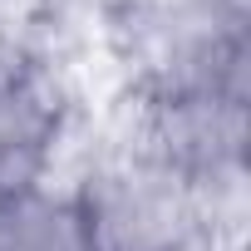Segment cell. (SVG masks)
<instances>
[{"instance_id":"2","label":"cell","mask_w":251,"mask_h":251,"mask_svg":"<svg viewBox=\"0 0 251 251\" xmlns=\"http://www.w3.org/2000/svg\"><path fill=\"white\" fill-rule=\"evenodd\" d=\"M59 148V103L15 64H0V207L45 187Z\"/></svg>"},{"instance_id":"3","label":"cell","mask_w":251,"mask_h":251,"mask_svg":"<svg viewBox=\"0 0 251 251\" xmlns=\"http://www.w3.org/2000/svg\"><path fill=\"white\" fill-rule=\"evenodd\" d=\"M0 251H84L79 217L69 197H50L45 187L0 207Z\"/></svg>"},{"instance_id":"1","label":"cell","mask_w":251,"mask_h":251,"mask_svg":"<svg viewBox=\"0 0 251 251\" xmlns=\"http://www.w3.org/2000/svg\"><path fill=\"white\" fill-rule=\"evenodd\" d=\"M192 187L158 158L89 173L69 197L84 251H187L197 236Z\"/></svg>"}]
</instances>
